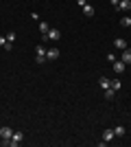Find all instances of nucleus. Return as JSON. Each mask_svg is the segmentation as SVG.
Returning <instances> with one entry per match:
<instances>
[{
    "instance_id": "4468645a",
    "label": "nucleus",
    "mask_w": 131,
    "mask_h": 147,
    "mask_svg": "<svg viewBox=\"0 0 131 147\" xmlns=\"http://www.w3.org/2000/svg\"><path fill=\"white\" fill-rule=\"evenodd\" d=\"M98 86L100 88H109V86H112V81L107 79V77H100V79H98Z\"/></svg>"
},
{
    "instance_id": "1a4fd4ad",
    "label": "nucleus",
    "mask_w": 131,
    "mask_h": 147,
    "mask_svg": "<svg viewBox=\"0 0 131 147\" xmlns=\"http://www.w3.org/2000/svg\"><path fill=\"white\" fill-rule=\"evenodd\" d=\"M114 46H116L118 51H125L127 49V42L122 40V37H116V40H114Z\"/></svg>"
},
{
    "instance_id": "7ed1b4c3",
    "label": "nucleus",
    "mask_w": 131,
    "mask_h": 147,
    "mask_svg": "<svg viewBox=\"0 0 131 147\" xmlns=\"http://www.w3.org/2000/svg\"><path fill=\"white\" fill-rule=\"evenodd\" d=\"M44 40H53V42H57L59 37H61V33H59V29H48V33L46 35H42Z\"/></svg>"
},
{
    "instance_id": "412c9836",
    "label": "nucleus",
    "mask_w": 131,
    "mask_h": 147,
    "mask_svg": "<svg viewBox=\"0 0 131 147\" xmlns=\"http://www.w3.org/2000/svg\"><path fill=\"white\" fill-rule=\"evenodd\" d=\"M109 2H112L114 7H118V2H120V0H109Z\"/></svg>"
},
{
    "instance_id": "f8f14e48",
    "label": "nucleus",
    "mask_w": 131,
    "mask_h": 147,
    "mask_svg": "<svg viewBox=\"0 0 131 147\" xmlns=\"http://www.w3.org/2000/svg\"><path fill=\"white\" fill-rule=\"evenodd\" d=\"M125 132H127V129L122 127V125H116V127H114V136H118V138H122V136H125Z\"/></svg>"
},
{
    "instance_id": "9b49d317",
    "label": "nucleus",
    "mask_w": 131,
    "mask_h": 147,
    "mask_svg": "<svg viewBox=\"0 0 131 147\" xmlns=\"http://www.w3.org/2000/svg\"><path fill=\"white\" fill-rule=\"evenodd\" d=\"M112 138H116V136H114V129H105V132H103V141L109 143Z\"/></svg>"
},
{
    "instance_id": "423d86ee",
    "label": "nucleus",
    "mask_w": 131,
    "mask_h": 147,
    "mask_svg": "<svg viewBox=\"0 0 131 147\" xmlns=\"http://www.w3.org/2000/svg\"><path fill=\"white\" fill-rule=\"evenodd\" d=\"M59 49H48L46 51V59H50V61H55V59H59Z\"/></svg>"
},
{
    "instance_id": "9d476101",
    "label": "nucleus",
    "mask_w": 131,
    "mask_h": 147,
    "mask_svg": "<svg viewBox=\"0 0 131 147\" xmlns=\"http://www.w3.org/2000/svg\"><path fill=\"white\" fill-rule=\"evenodd\" d=\"M0 46H2L5 51H11V49H13V44H11V42H7V37H5V35H0Z\"/></svg>"
},
{
    "instance_id": "4be33fe9",
    "label": "nucleus",
    "mask_w": 131,
    "mask_h": 147,
    "mask_svg": "<svg viewBox=\"0 0 131 147\" xmlns=\"http://www.w3.org/2000/svg\"><path fill=\"white\" fill-rule=\"evenodd\" d=\"M129 29H131V26H129Z\"/></svg>"
},
{
    "instance_id": "ddd939ff",
    "label": "nucleus",
    "mask_w": 131,
    "mask_h": 147,
    "mask_svg": "<svg viewBox=\"0 0 131 147\" xmlns=\"http://www.w3.org/2000/svg\"><path fill=\"white\" fill-rule=\"evenodd\" d=\"M83 13H85L87 18H92V16H94V7L92 5H85V7H83Z\"/></svg>"
},
{
    "instance_id": "6ab92c4d",
    "label": "nucleus",
    "mask_w": 131,
    "mask_h": 147,
    "mask_svg": "<svg viewBox=\"0 0 131 147\" xmlns=\"http://www.w3.org/2000/svg\"><path fill=\"white\" fill-rule=\"evenodd\" d=\"M5 37H7V42H11V44H13V42H15V33H7V35H5Z\"/></svg>"
},
{
    "instance_id": "a211bd4d",
    "label": "nucleus",
    "mask_w": 131,
    "mask_h": 147,
    "mask_svg": "<svg viewBox=\"0 0 131 147\" xmlns=\"http://www.w3.org/2000/svg\"><path fill=\"white\" fill-rule=\"evenodd\" d=\"M39 31L46 35V33H48V24H46V22H39Z\"/></svg>"
},
{
    "instance_id": "0eeeda50",
    "label": "nucleus",
    "mask_w": 131,
    "mask_h": 147,
    "mask_svg": "<svg viewBox=\"0 0 131 147\" xmlns=\"http://www.w3.org/2000/svg\"><path fill=\"white\" fill-rule=\"evenodd\" d=\"M116 9H120V11H125V13H127V11H131V0H120Z\"/></svg>"
},
{
    "instance_id": "39448f33",
    "label": "nucleus",
    "mask_w": 131,
    "mask_h": 147,
    "mask_svg": "<svg viewBox=\"0 0 131 147\" xmlns=\"http://www.w3.org/2000/svg\"><path fill=\"white\" fill-rule=\"evenodd\" d=\"M11 136H13V129L11 127H7V125H5V127H0V138H2V141H9Z\"/></svg>"
},
{
    "instance_id": "f03ea898",
    "label": "nucleus",
    "mask_w": 131,
    "mask_h": 147,
    "mask_svg": "<svg viewBox=\"0 0 131 147\" xmlns=\"http://www.w3.org/2000/svg\"><path fill=\"white\" fill-rule=\"evenodd\" d=\"M35 61H37V64H44V61H46V49H44L42 44L35 46Z\"/></svg>"
},
{
    "instance_id": "f3484780",
    "label": "nucleus",
    "mask_w": 131,
    "mask_h": 147,
    "mask_svg": "<svg viewBox=\"0 0 131 147\" xmlns=\"http://www.w3.org/2000/svg\"><path fill=\"white\" fill-rule=\"evenodd\" d=\"M120 26H131V18H120Z\"/></svg>"
},
{
    "instance_id": "20e7f679",
    "label": "nucleus",
    "mask_w": 131,
    "mask_h": 147,
    "mask_svg": "<svg viewBox=\"0 0 131 147\" xmlns=\"http://www.w3.org/2000/svg\"><path fill=\"white\" fill-rule=\"evenodd\" d=\"M112 64H114V70H116L118 75H120V73H125V70H127V64H125L122 59H114Z\"/></svg>"
},
{
    "instance_id": "6e6552de",
    "label": "nucleus",
    "mask_w": 131,
    "mask_h": 147,
    "mask_svg": "<svg viewBox=\"0 0 131 147\" xmlns=\"http://www.w3.org/2000/svg\"><path fill=\"white\" fill-rule=\"evenodd\" d=\"M120 59L125 61V64H131V49L127 46L125 51H122V55H120Z\"/></svg>"
},
{
    "instance_id": "aec40b11",
    "label": "nucleus",
    "mask_w": 131,
    "mask_h": 147,
    "mask_svg": "<svg viewBox=\"0 0 131 147\" xmlns=\"http://www.w3.org/2000/svg\"><path fill=\"white\" fill-rule=\"evenodd\" d=\"M76 5H79V7H85V5H87V0H76Z\"/></svg>"
},
{
    "instance_id": "2eb2a0df",
    "label": "nucleus",
    "mask_w": 131,
    "mask_h": 147,
    "mask_svg": "<svg viewBox=\"0 0 131 147\" xmlns=\"http://www.w3.org/2000/svg\"><path fill=\"white\" fill-rule=\"evenodd\" d=\"M114 94H116V90H112V88H105V99H107V101H112Z\"/></svg>"
},
{
    "instance_id": "dca6fc26",
    "label": "nucleus",
    "mask_w": 131,
    "mask_h": 147,
    "mask_svg": "<svg viewBox=\"0 0 131 147\" xmlns=\"http://www.w3.org/2000/svg\"><path fill=\"white\" fill-rule=\"evenodd\" d=\"M109 88H112V90H116V92H118L120 88H122V84H120V79H114V81H112V86H109Z\"/></svg>"
},
{
    "instance_id": "f257e3e1",
    "label": "nucleus",
    "mask_w": 131,
    "mask_h": 147,
    "mask_svg": "<svg viewBox=\"0 0 131 147\" xmlns=\"http://www.w3.org/2000/svg\"><path fill=\"white\" fill-rule=\"evenodd\" d=\"M22 138H24V134H22V132H13L11 138H9V141H2V143H5L7 147H18L20 143H22Z\"/></svg>"
}]
</instances>
